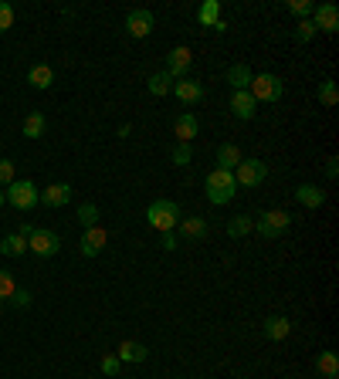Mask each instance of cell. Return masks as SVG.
Listing matches in <instances>:
<instances>
[{
	"instance_id": "obj_5",
	"label": "cell",
	"mask_w": 339,
	"mask_h": 379,
	"mask_svg": "<svg viewBox=\"0 0 339 379\" xmlns=\"http://www.w3.org/2000/svg\"><path fill=\"white\" fill-rule=\"evenodd\" d=\"M292 224V217H288L285 210H265L258 220H255V230H258L261 237H268V241H275V237H282Z\"/></svg>"
},
{
	"instance_id": "obj_15",
	"label": "cell",
	"mask_w": 339,
	"mask_h": 379,
	"mask_svg": "<svg viewBox=\"0 0 339 379\" xmlns=\"http://www.w3.org/2000/svg\"><path fill=\"white\" fill-rule=\"evenodd\" d=\"M231 112H235L237 119H255V112H258V102L251 99V92H235L231 95Z\"/></svg>"
},
{
	"instance_id": "obj_21",
	"label": "cell",
	"mask_w": 339,
	"mask_h": 379,
	"mask_svg": "<svg viewBox=\"0 0 339 379\" xmlns=\"http://www.w3.org/2000/svg\"><path fill=\"white\" fill-rule=\"evenodd\" d=\"M228 85H231L235 92H248V85H251V68L241 65V61L231 65V68H228Z\"/></svg>"
},
{
	"instance_id": "obj_20",
	"label": "cell",
	"mask_w": 339,
	"mask_h": 379,
	"mask_svg": "<svg viewBox=\"0 0 339 379\" xmlns=\"http://www.w3.org/2000/svg\"><path fill=\"white\" fill-rule=\"evenodd\" d=\"M27 81H31V88H38V92H48L54 85V72L48 65H34L31 72H27Z\"/></svg>"
},
{
	"instance_id": "obj_42",
	"label": "cell",
	"mask_w": 339,
	"mask_h": 379,
	"mask_svg": "<svg viewBox=\"0 0 339 379\" xmlns=\"http://www.w3.org/2000/svg\"><path fill=\"white\" fill-rule=\"evenodd\" d=\"M0 203H7V200H3V190H0Z\"/></svg>"
},
{
	"instance_id": "obj_40",
	"label": "cell",
	"mask_w": 339,
	"mask_h": 379,
	"mask_svg": "<svg viewBox=\"0 0 339 379\" xmlns=\"http://www.w3.org/2000/svg\"><path fill=\"white\" fill-rule=\"evenodd\" d=\"M326 177H329V179H336V177H339V159H336V156H333V159L326 163Z\"/></svg>"
},
{
	"instance_id": "obj_30",
	"label": "cell",
	"mask_w": 339,
	"mask_h": 379,
	"mask_svg": "<svg viewBox=\"0 0 339 379\" xmlns=\"http://www.w3.org/2000/svg\"><path fill=\"white\" fill-rule=\"evenodd\" d=\"M170 159H173V166H190V159H194L190 143H177V146H173V152H170Z\"/></svg>"
},
{
	"instance_id": "obj_24",
	"label": "cell",
	"mask_w": 339,
	"mask_h": 379,
	"mask_svg": "<svg viewBox=\"0 0 339 379\" xmlns=\"http://www.w3.org/2000/svg\"><path fill=\"white\" fill-rule=\"evenodd\" d=\"M45 129H48L45 112H31V115L24 119V136H27V139H41V136H45Z\"/></svg>"
},
{
	"instance_id": "obj_41",
	"label": "cell",
	"mask_w": 339,
	"mask_h": 379,
	"mask_svg": "<svg viewBox=\"0 0 339 379\" xmlns=\"http://www.w3.org/2000/svg\"><path fill=\"white\" fill-rule=\"evenodd\" d=\"M31 234H34V227H31V224H21V237H24V241L31 237Z\"/></svg>"
},
{
	"instance_id": "obj_32",
	"label": "cell",
	"mask_w": 339,
	"mask_h": 379,
	"mask_svg": "<svg viewBox=\"0 0 339 379\" xmlns=\"http://www.w3.org/2000/svg\"><path fill=\"white\" fill-rule=\"evenodd\" d=\"M288 10L295 14V17H302V21H309L315 10V3H309V0H288Z\"/></svg>"
},
{
	"instance_id": "obj_9",
	"label": "cell",
	"mask_w": 339,
	"mask_h": 379,
	"mask_svg": "<svg viewBox=\"0 0 339 379\" xmlns=\"http://www.w3.org/2000/svg\"><path fill=\"white\" fill-rule=\"evenodd\" d=\"M313 27L315 31H326V34H336L339 31V7L336 3H319L313 10Z\"/></svg>"
},
{
	"instance_id": "obj_6",
	"label": "cell",
	"mask_w": 339,
	"mask_h": 379,
	"mask_svg": "<svg viewBox=\"0 0 339 379\" xmlns=\"http://www.w3.org/2000/svg\"><path fill=\"white\" fill-rule=\"evenodd\" d=\"M268 177V166L261 159H241L235 170V183L237 186H261Z\"/></svg>"
},
{
	"instance_id": "obj_4",
	"label": "cell",
	"mask_w": 339,
	"mask_h": 379,
	"mask_svg": "<svg viewBox=\"0 0 339 379\" xmlns=\"http://www.w3.org/2000/svg\"><path fill=\"white\" fill-rule=\"evenodd\" d=\"M3 200L10 203L14 210H31L34 203L41 200V190L31 183V179H14L10 186H7V193H3Z\"/></svg>"
},
{
	"instance_id": "obj_1",
	"label": "cell",
	"mask_w": 339,
	"mask_h": 379,
	"mask_svg": "<svg viewBox=\"0 0 339 379\" xmlns=\"http://www.w3.org/2000/svg\"><path fill=\"white\" fill-rule=\"evenodd\" d=\"M204 186H207V200L214 203V207L231 203L235 200V193H237L235 173H228V170H210L207 179H204Z\"/></svg>"
},
{
	"instance_id": "obj_18",
	"label": "cell",
	"mask_w": 339,
	"mask_h": 379,
	"mask_svg": "<svg viewBox=\"0 0 339 379\" xmlns=\"http://www.w3.org/2000/svg\"><path fill=\"white\" fill-rule=\"evenodd\" d=\"M241 159H244V156H241V150H237L235 143H224V146L217 150V170H228V173H235Z\"/></svg>"
},
{
	"instance_id": "obj_11",
	"label": "cell",
	"mask_w": 339,
	"mask_h": 379,
	"mask_svg": "<svg viewBox=\"0 0 339 379\" xmlns=\"http://www.w3.org/2000/svg\"><path fill=\"white\" fill-rule=\"evenodd\" d=\"M170 92H173L183 105H197V102H204V85L194 81V78H180V81H173Z\"/></svg>"
},
{
	"instance_id": "obj_25",
	"label": "cell",
	"mask_w": 339,
	"mask_h": 379,
	"mask_svg": "<svg viewBox=\"0 0 339 379\" xmlns=\"http://www.w3.org/2000/svg\"><path fill=\"white\" fill-rule=\"evenodd\" d=\"M146 88H150V95L163 99V95H170V88H173V78L166 75V72H157V75H150Z\"/></svg>"
},
{
	"instance_id": "obj_34",
	"label": "cell",
	"mask_w": 339,
	"mask_h": 379,
	"mask_svg": "<svg viewBox=\"0 0 339 379\" xmlns=\"http://www.w3.org/2000/svg\"><path fill=\"white\" fill-rule=\"evenodd\" d=\"M14 288H17V284H14V275H10V271H0V305L14 295Z\"/></svg>"
},
{
	"instance_id": "obj_14",
	"label": "cell",
	"mask_w": 339,
	"mask_h": 379,
	"mask_svg": "<svg viewBox=\"0 0 339 379\" xmlns=\"http://www.w3.org/2000/svg\"><path fill=\"white\" fill-rule=\"evenodd\" d=\"M292 335V322H288L285 315H268L265 318V339L268 342H282Z\"/></svg>"
},
{
	"instance_id": "obj_19",
	"label": "cell",
	"mask_w": 339,
	"mask_h": 379,
	"mask_svg": "<svg viewBox=\"0 0 339 379\" xmlns=\"http://www.w3.org/2000/svg\"><path fill=\"white\" fill-rule=\"evenodd\" d=\"M116 359H119V362H146V359H150V349H146L143 342H129V339H126V342L119 346V355H116Z\"/></svg>"
},
{
	"instance_id": "obj_10",
	"label": "cell",
	"mask_w": 339,
	"mask_h": 379,
	"mask_svg": "<svg viewBox=\"0 0 339 379\" xmlns=\"http://www.w3.org/2000/svg\"><path fill=\"white\" fill-rule=\"evenodd\" d=\"M153 27H157V17L150 10H129V17H126V34L129 38H146Z\"/></svg>"
},
{
	"instance_id": "obj_38",
	"label": "cell",
	"mask_w": 339,
	"mask_h": 379,
	"mask_svg": "<svg viewBox=\"0 0 339 379\" xmlns=\"http://www.w3.org/2000/svg\"><path fill=\"white\" fill-rule=\"evenodd\" d=\"M119 369H123V362H119L116 355H105V359H102V373H105V376H119Z\"/></svg>"
},
{
	"instance_id": "obj_36",
	"label": "cell",
	"mask_w": 339,
	"mask_h": 379,
	"mask_svg": "<svg viewBox=\"0 0 339 379\" xmlns=\"http://www.w3.org/2000/svg\"><path fill=\"white\" fill-rule=\"evenodd\" d=\"M7 302L14 305V308H27V305H31V291H27V288H14V295H10Z\"/></svg>"
},
{
	"instance_id": "obj_33",
	"label": "cell",
	"mask_w": 339,
	"mask_h": 379,
	"mask_svg": "<svg viewBox=\"0 0 339 379\" xmlns=\"http://www.w3.org/2000/svg\"><path fill=\"white\" fill-rule=\"evenodd\" d=\"M14 27V3L0 0V34H7Z\"/></svg>"
},
{
	"instance_id": "obj_3",
	"label": "cell",
	"mask_w": 339,
	"mask_h": 379,
	"mask_svg": "<svg viewBox=\"0 0 339 379\" xmlns=\"http://www.w3.org/2000/svg\"><path fill=\"white\" fill-rule=\"evenodd\" d=\"M248 92H251V99H255V102H278V99H282V92H285V85H282V78H278V75L261 72V75H251Z\"/></svg>"
},
{
	"instance_id": "obj_23",
	"label": "cell",
	"mask_w": 339,
	"mask_h": 379,
	"mask_svg": "<svg viewBox=\"0 0 339 379\" xmlns=\"http://www.w3.org/2000/svg\"><path fill=\"white\" fill-rule=\"evenodd\" d=\"M315 373L322 379H336L339 376V359L336 353H319V359H315Z\"/></svg>"
},
{
	"instance_id": "obj_28",
	"label": "cell",
	"mask_w": 339,
	"mask_h": 379,
	"mask_svg": "<svg viewBox=\"0 0 339 379\" xmlns=\"http://www.w3.org/2000/svg\"><path fill=\"white\" fill-rule=\"evenodd\" d=\"M255 230V220L251 217H244V213H237L228 220V237H244V234H251Z\"/></svg>"
},
{
	"instance_id": "obj_31",
	"label": "cell",
	"mask_w": 339,
	"mask_h": 379,
	"mask_svg": "<svg viewBox=\"0 0 339 379\" xmlns=\"http://www.w3.org/2000/svg\"><path fill=\"white\" fill-rule=\"evenodd\" d=\"M319 102L326 105V108H333L339 102V92H336V81H322L319 85Z\"/></svg>"
},
{
	"instance_id": "obj_26",
	"label": "cell",
	"mask_w": 339,
	"mask_h": 379,
	"mask_svg": "<svg viewBox=\"0 0 339 379\" xmlns=\"http://www.w3.org/2000/svg\"><path fill=\"white\" fill-rule=\"evenodd\" d=\"M197 21H200L204 27H214L217 21H221V3H217V0H204L200 10H197Z\"/></svg>"
},
{
	"instance_id": "obj_39",
	"label": "cell",
	"mask_w": 339,
	"mask_h": 379,
	"mask_svg": "<svg viewBox=\"0 0 339 379\" xmlns=\"http://www.w3.org/2000/svg\"><path fill=\"white\" fill-rule=\"evenodd\" d=\"M177 248H180V237H177V230L163 234V251H177Z\"/></svg>"
},
{
	"instance_id": "obj_8",
	"label": "cell",
	"mask_w": 339,
	"mask_h": 379,
	"mask_svg": "<svg viewBox=\"0 0 339 379\" xmlns=\"http://www.w3.org/2000/svg\"><path fill=\"white\" fill-rule=\"evenodd\" d=\"M190 65H194L190 48H173L170 54H166V75L173 78V81H180V78L190 75Z\"/></svg>"
},
{
	"instance_id": "obj_13",
	"label": "cell",
	"mask_w": 339,
	"mask_h": 379,
	"mask_svg": "<svg viewBox=\"0 0 339 379\" xmlns=\"http://www.w3.org/2000/svg\"><path fill=\"white\" fill-rule=\"evenodd\" d=\"M177 237L183 241H204L207 237V220L204 217H180V224H177Z\"/></svg>"
},
{
	"instance_id": "obj_2",
	"label": "cell",
	"mask_w": 339,
	"mask_h": 379,
	"mask_svg": "<svg viewBox=\"0 0 339 379\" xmlns=\"http://www.w3.org/2000/svg\"><path fill=\"white\" fill-rule=\"evenodd\" d=\"M180 207L173 200H153L150 207H146V224L153 230H163V234H170V230H177V224H180Z\"/></svg>"
},
{
	"instance_id": "obj_37",
	"label": "cell",
	"mask_w": 339,
	"mask_h": 379,
	"mask_svg": "<svg viewBox=\"0 0 339 379\" xmlns=\"http://www.w3.org/2000/svg\"><path fill=\"white\" fill-rule=\"evenodd\" d=\"M10 183H14V163L0 159V186H10Z\"/></svg>"
},
{
	"instance_id": "obj_22",
	"label": "cell",
	"mask_w": 339,
	"mask_h": 379,
	"mask_svg": "<svg viewBox=\"0 0 339 379\" xmlns=\"http://www.w3.org/2000/svg\"><path fill=\"white\" fill-rule=\"evenodd\" d=\"M197 119L190 115V112H183V115H177V122H173V132H177V143H190L194 136H197Z\"/></svg>"
},
{
	"instance_id": "obj_12",
	"label": "cell",
	"mask_w": 339,
	"mask_h": 379,
	"mask_svg": "<svg viewBox=\"0 0 339 379\" xmlns=\"http://www.w3.org/2000/svg\"><path fill=\"white\" fill-rule=\"evenodd\" d=\"M105 244H109V234H105L102 227H88L81 234V254H85V257H99Z\"/></svg>"
},
{
	"instance_id": "obj_17",
	"label": "cell",
	"mask_w": 339,
	"mask_h": 379,
	"mask_svg": "<svg viewBox=\"0 0 339 379\" xmlns=\"http://www.w3.org/2000/svg\"><path fill=\"white\" fill-rule=\"evenodd\" d=\"M72 200V186L68 183H52L48 190H41V203L45 207H65Z\"/></svg>"
},
{
	"instance_id": "obj_35",
	"label": "cell",
	"mask_w": 339,
	"mask_h": 379,
	"mask_svg": "<svg viewBox=\"0 0 339 379\" xmlns=\"http://www.w3.org/2000/svg\"><path fill=\"white\" fill-rule=\"evenodd\" d=\"M315 34H319V31L313 27V21H299V27H295V38H299L302 45H309V41L315 38Z\"/></svg>"
},
{
	"instance_id": "obj_7",
	"label": "cell",
	"mask_w": 339,
	"mask_h": 379,
	"mask_svg": "<svg viewBox=\"0 0 339 379\" xmlns=\"http://www.w3.org/2000/svg\"><path fill=\"white\" fill-rule=\"evenodd\" d=\"M27 251H34L38 257H52V254L61 251V237H58L54 230L34 227V234L27 237Z\"/></svg>"
},
{
	"instance_id": "obj_27",
	"label": "cell",
	"mask_w": 339,
	"mask_h": 379,
	"mask_svg": "<svg viewBox=\"0 0 339 379\" xmlns=\"http://www.w3.org/2000/svg\"><path fill=\"white\" fill-rule=\"evenodd\" d=\"M24 251H27V241L21 234H10V237L0 241V254H7V257H21Z\"/></svg>"
},
{
	"instance_id": "obj_16",
	"label": "cell",
	"mask_w": 339,
	"mask_h": 379,
	"mask_svg": "<svg viewBox=\"0 0 339 379\" xmlns=\"http://www.w3.org/2000/svg\"><path fill=\"white\" fill-rule=\"evenodd\" d=\"M295 200L302 203L306 210H319V207L326 203V193H322V190H319L315 183H302V186L295 190Z\"/></svg>"
},
{
	"instance_id": "obj_29",
	"label": "cell",
	"mask_w": 339,
	"mask_h": 379,
	"mask_svg": "<svg viewBox=\"0 0 339 379\" xmlns=\"http://www.w3.org/2000/svg\"><path fill=\"white\" fill-rule=\"evenodd\" d=\"M99 217H102V213H99V207H95V203H81V207H79V224L85 230L99 227Z\"/></svg>"
}]
</instances>
